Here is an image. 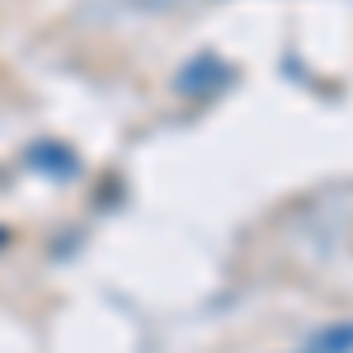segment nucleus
Wrapping results in <instances>:
<instances>
[{
  "mask_svg": "<svg viewBox=\"0 0 353 353\" xmlns=\"http://www.w3.org/2000/svg\"><path fill=\"white\" fill-rule=\"evenodd\" d=\"M174 85H179L184 94H193V99H208V94H217V90L231 85V66H226L217 52H203L174 76Z\"/></svg>",
  "mask_w": 353,
  "mask_h": 353,
  "instance_id": "f257e3e1",
  "label": "nucleus"
},
{
  "mask_svg": "<svg viewBox=\"0 0 353 353\" xmlns=\"http://www.w3.org/2000/svg\"><path fill=\"white\" fill-rule=\"evenodd\" d=\"M306 353H353V321H330L306 339Z\"/></svg>",
  "mask_w": 353,
  "mask_h": 353,
  "instance_id": "f03ea898",
  "label": "nucleus"
},
{
  "mask_svg": "<svg viewBox=\"0 0 353 353\" xmlns=\"http://www.w3.org/2000/svg\"><path fill=\"white\" fill-rule=\"evenodd\" d=\"M28 161H52V165H48V179H71V174H76V156H71L66 146H57V141L33 146V151H28Z\"/></svg>",
  "mask_w": 353,
  "mask_h": 353,
  "instance_id": "7ed1b4c3",
  "label": "nucleus"
}]
</instances>
